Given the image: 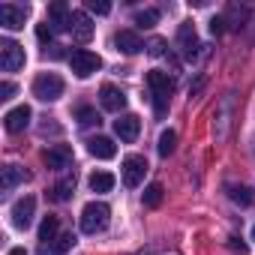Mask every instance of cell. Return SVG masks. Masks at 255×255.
Here are the masks:
<instances>
[{"label": "cell", "mask_w": 255, "mask_h": 255, "mask_svg": "<svg viewBox=\"0 0 255 255\" xmlns=\"http://www.w3.org/2000/svg\"><path fill=\"white\" fill-rule=\"evenodd\" d=\"M45 165L54 168V171L69 168V165H72V147H69V144H54V147H48V150H45Z\"/></svg>", "instance_id": "13"}, {"label": "cell", "mask_w": 255, "mask_h": 255, "mask_svg": "<svg viewBox=\"0 0 255 255\" xmlns=\"http://www.w3.org/2000/svg\"><path fill=\"white\" fill-rule=\"evenodd\" d=\"M27 6H15V3H3L0 6V24L6 30H21L24 21H27Z\"/></svg>", "instance_id": "8"}, {"label": "cell", "mask_w": 255, "mask_h": 255, "mask_svg": "<svg viewBox=\"0 0 255 255\" xmlns=\"http://www.w3.org/2000/svg\"><path fill=\"white\" fill-rule=\"evenodd\" d=\"M30 117H33V111H30V105H18V108H12V111H6V117H3V126H6V132H24L27 129V123H30Z\"/></svg>", "instance_id": "11"}, {"label": "cell", "mask_w": 255, "mask_h": 255, "mask_svg": "<svg viewBox=\"0 0 255 255\" xmlns=\"http://www.w3.org/2000/svg\"><path fill=\"white\" fill-rule=\"evenodd\" d=\"M72 246H75V234H72V231H66V234H60V237L54 240L51 252H54V255H66V252H69Z\"/></svg>", "instance_id": "25"}, {"label": "cell", "mask_w": 255, "mask_h": 255, "mask_svg": "<svg viewBox=\"0 0 255 255\" xmlns=\"http://www.w3.org/2000/svg\"><path fill=\"white\" fill-rule=\"evenodd\" d=\"M147 54H153V57H162V54H165V39H150V45H147Z\"/></svg>", "instance_id": "30"}, {"label": "cell", "mask_w": 255, "mask_h": 255, "mask_svg": "<svg viewBox=\"0 0 255 255\" xmlns=\"http://www.w3.org/2000/svg\"><path fill=\"white\" fill-rule=\"evenodd\" d=\"M24 180H27V171H24V168H18V165H3V180H0L3 192L15 189V186H18V183H24Z\"/></svg>", "instance_id": "18"}, {"label": "cell", "mask_w": 255, "mask_h": 255, "mask_svg": "<svg viewBox=\"0 0 255 255\" xmlns=\"http://www.w3.org/2000/svg\"><path fill=\"white\" fill-rule=\"evenodd\" d=\"M174 147H177V132H174V129H165V132L159 135V144H156L159 156H168V153H174Z\"/></svg>", "instance_id": "23"}, {"label": "cell", "mask_w": 255, "mask_h": 255, "mask_svg": "<svg viewBox=\"0 0 255 255\" xmlns=\"http://www.w3.org/2000/svg\"><path fill=\"white\" fill-rule=\"evenodd\" d=\"M99 102H102L105 111L120 114V111L126 108V93H123L120 87H114V84H102V90H99Z\"/></svg>", "instance_id": "12"}, {"label": "cell", "mask_w": 255, "mask_h": 255, "mask_svg": "<svg viewBox=\"0 0 255 255\" xmlns=\"http://www.w3.org/2000/svg\"><path fill=\"white\" fill-rule=\"evenodd\" d=\"M87 12L108 15V12H111V3H105V0H87Z\"/></svg>", "instance_id": "28"}, {"label": "cell", "mask_w": 255, "mask_h": 255, "mask_svg": "<svg viewBox=\"0 0 255 255\" xmlns=\"http://www.w3.org/2000/svg\"><path fill=\"white\" fill-rule=\"evenodd\" d=\"M114 132H117L120 141L132 144V141L138 138V132H141V120H138V114H120V117L114 120Z\"/></svg>", "instance_id": "7"}, {"label": "cell", "mask_w": 255, "mask_h": 255, "mask_svg": "<svg viewBox=\"0 0 255 255\" xmlns=\"http://www.w3.org/2000/svg\"><path fill=\"white\" fill-rule=\"evenodd\" d=\"M120 174H123V183L129 186V189L141 186V180L147 174V159L141 153H129V156L123 159V165H120Z\"/></svg>", "instance_id": "5"}, {"label": "cell", "mask_w": 255, "mask_h": 255, "mask_svg": "<svg viewBox=\"0 0 255 255\" xmlns=\"http://www.w3.org/2000/svg\"><path fill=\"white\" fill-rule=\"evenodd\" d=\"M69 18H72V12L66 9V3H51L48 6V24H51V30H69Z\"/></svg>", "instance_id": "17"}, {"label": "cell", "mask_w": 255, "mask_h": 255, "mask_svg": "<svg viewBox=\"0 0 255 255\" xmlns=\"http://www.w3.org/2000/svg\"><path fill=\"white\" fill-rule=\"evenodd\" d=\"M90 189H93V192H111V189H114V174H108V171H93V174H90Z\"/></svg>", "instance_id": "22"}, {"label": "cell", "mask_w": 255, "mask_h": 255, "mask_svg": "<svg viewBox=\"0 0 255 255\" xmlns=\"http://www.w3.org/2000/svg\"><path fill=\"white\" fill-rule=\"evenodd\" d=\"M231 249H237V252L243 255V252H246V243H243L240 237H231Z\"/></svg>", "instance_id": "33"}, {"label": "cell", "mask_w": 255, "mask_h": 255, "mask_svg": "<svg viewBox=\"0 0 255 255\" xmlns=\"http://www.w3.org/2000/svg\"><path fill=\"white\" fill-rule=\"evenodd\" d=\"M147 84H150V93H153V108H156V117H165L168 111V99L174 93V78L162 69H150L147 72Z\"/></svg>", "instance_id": "1"}, {"label": "cell", "mask_w": 255, "mask_h": 255, "mask_svg": "<svg viewBox=\"0 0 255 255\" xmlns=\"http://www.w3.org/2000/svg\"><path fill=\"white\" fill-rule=\"evenodd\" d=\"M33 210H36V198L33 195H24L12 204V225L15 228H27L33 222Z\"/></svg>", "instance_id": "10"}, {"label": "cell", "mask_w": 255, "mask_h": 255, "mask_svg": "<svg viewBox=\"0 0 255 255\" xmlns=\"http://www.w3.org/2000/svg\"><path fill=\"white\" fill-rule=\"evenodd\" d=\"M252 240H255V228H252Z\"/></svg>", "instance_id": "36"}, {"label": "cell", "mask_w": 255, "mask_h": 255, "mask_svg": "<svg viewBox=\"0 0 255 255\" xmlns=\"http://www.w3.org/2000/svg\"><path fill=\"white\" fill-rule=\"evenodd\" d=\"M6 255H27V252H24V249H21V246H15V249H9V252H6Z\"/></svg>", "instance_id": "35"}, {"label": "cell", "mask_w": 255, "mask_h": 255, "mask_svg": "<svg viewBox=\"0 0 255 255\" xmlns=\"http://www.w3.org/2000/svg\"><path fill=\"white\" fill-rule=\"evenodd\" d=\"M87 150H90L93 159H114V156H117V144H114L111 138H105V135L90 138V141H87Z\"/></svg>", "instance_id": "16"}, {"label": "cell", "mask_w": 255, "mask_h": 255, "mask_svg": "<svg viewBox=\"0 0 255 255\" xmlns=\"http://www.w3.org/2000/svg\"><path fill=\"white\" fill-rule=\"evenodd\" d=\"M177 45H180V51H183V57H186V60H192V57L198 54L201 42H198V33H195L192 21H186V24H180V27H177Z\"/></svg>", "instance_id": "9"}, {"label": "cell", "mask_w": 255, "mask_h": 255, "mask_svg": "<svg viewBox=\"0 0 255 255\" xmlns=\"http://www.w3.org/2000/svg\"><path fill=\"white\" fill-rule=\"evenodd\" d=\"M69 66H72V72H75L78 78H90L93 72L102 69V60H99V54H93V51H87V48H75V51L69 54Z\"/></svg>", "instance_id": "4"}, {"label": "cell", "mask_w": 255, "mask_h": 255, "mask_svg": "<svg viewBox=\"0 0 255 255\" xmlns=\"http://www.w3.org/2000/svg\"><path fill=\"white\" fill-rule=\"evenodd\" d=\"M12 93H15V84H12V81H3V84H0V99H3V102L12 99Z\"/></svg>", "instance_id": "31"}, {"label": "cell", "mask_w": 255, "mask_h": 255, "mask_svg": "<svg viewBox=\"0 0 255 255\" xmlns=\"http://www.w3.org/2000/svg\"><path fill=\"white\" fill-rule=\"evenodd\" d=\"M159 21V9H141V12H135V24L138 27H153Z\"/></svg>", "instance_id": "26"}, {"label": "cell", "mask_w": 255, "mask_h": 255, "mask_svg": "<svg viewBox=\"0 0 255 255\" xmlns=\"http://www.w3.org/2000/svg\"><path fill=\"white\" fill-rule=\"evenodd\" d=\"M45 54H51L54 60H57V57H63V51H60V45H48V48H45Z\"/></svg>", "instance_id": "34"}, {"label": "cell", "mask_w": 255, "mask_h": 255, "mask_svg": "<svg viewBox=\"0 0 255 255\" xmlns=\"http://www.w3.org/2000/svg\"><path fill=\"white\" fill-rule=\"evenodd\" d=\"M51 36H54V30H51V24L45 21V24H36V39L48 48V42H51Z\"/></svg>", "instance_id": "29"}, {"label": "cell", "mask_w": 255, "mask_h": 255, "mask_svg": "<svg viewBox=\"0 0 255 255\" xmlns=\"http://www.w3.org/2000/svg\"><path fill=\"white\" fill-rule=\"evenodd\" d=\"M228 198L237 201V204H243V207L255 204V192L249 186H237V183H228Z\"/></svg>", "instance_id": "21"}, {"label": "cell", "mask_w": 255, "mask_h": 255, "mask_svg": "<svg viewBox=\"0 0 255 255\" xmlns=\"http://www.w3.org/2000/svg\"><path fill=\"white\" fill-rule=\"evenodd\" d=\"M141 201H144V207H159L162 204V183H150L141 192Z\"/></svg>", "instance_id": "24"}, {"label": "cell", "mask_w": 255, "mask_h": 255, "mask_svg": "<svg viewBox=\"0 0 255 255\" xmlns=\"http://www.w3.org/2000/svg\"><path fill=\"white\" fill-rule=\"evenodd\" d=\"M222 30H225V18H219V15H216V18L210 21V33H213V36H219Z\"/></svg>", "instance_id": "32"}, {"label": "cell", "mask_w": 255, "mask_h": 255, "mask_svg": "<svg viewBox=\"0 0 255 255\" xmlns=\"http://www.w3.org/2000/svg\"><path fill=\"white\" fill-rule=\"evenodd\" d=\"M78 123H81V126H99L96 108H78Z\"/></svg>", "instance_id": "27"}, {"label": "cell", "mask_w": 255, "mask_h": 255, "mask_svg": "<svg viewBox=\"0 0 255 255\" xmlns=\"http://www.w3.org/2000/svg\"><path fill=\"white\" fill-rule=\"evenodd\" d=\"M57 231H60V219L48 213V216L42 219V225H39V240H42V243H54V240H57Z\"/></svg>", "instance_id": "20"}, {"label": "cell", "mask_w": 255, "mask_h": 255, "mask_svg": "<svg viewBox=\"0 0 255 255\" xmlns=\"http://www.w3.org/2000/svg\"><path fill=\"white\" fill-rule=\"evenodd\" d=\"M114 48L123 54H138L144 48V42L135 30H120V33H114Z\"/></svg>", "instance_id": "14"}, {"label": "cell", "mask_w": 255, "mask_h": 255, "mask_svg": "<svg viewBox=\"0 0 255 255\" xmlns=\"http://www.w3.org/2000/svg\"><path fill=\"white\" fill-rule=\"evenodd\" d=\"M63 78L57 75V72H42V75H36L33 78V96L36 99H42V102H54V99H60L63 96Z\"/></svg>", "instance_id": "3"}, {"label": "cell", "mask_w": 255, "mask_h": 255, "mask_svg": "<svg viewBox=\"0 0 255 255\" xmlns=\"http://www.w3.org/2000/svg\"><path fill=\"white\" fill-rule=\"evenodd\" d=\"M69 30H72V36H75L78 42H90V36H93V21H90V15H87V12H72Z\"/></svg>", "instance_id": "15"}, {"label": "cell", "mask_w": 255, "mask_h": 255, "mask_svg": "<svg viewBox=\"0 0 255 255\" xmlns=\"http://www.w3.org/2000/svg\"><path fill=\"white\" fill-rule=\"evenodd\" d=\"M72 192H75V177H63L60 183H54L51 186V201H69L72 198Z\"/></svg>", "instance_id": "19"}, {"label": "cell", "mask_w": 255, "mask_h": 255, "mask_svg": "<svg viewBox=\"0 0 255 255\" xmlns=\"http://www.w3.org/2000/svg\"><path fill=\"white\" fill-rule=\"evenodd\" d=\"M108 219H111V207L102 204V201H90L81 210V231L84 234H99V231L108 228Z\"/></svg>", "instance_id": "2"}, {"label": "cell", "mask_w": 255, "mask_h": 255, "mask_svg": "<svg viewBox=\"0 0 255 255\" xmlns=\"http://www.w3.org/2000/svg\"><path fill=\"white\" fill-rule=\"evenodd\" d=\"M24 48L12 39H3L0 42V66H3V72H18L24 66Z\"/></svg>", "instance_id": "6"}]
</instances>
